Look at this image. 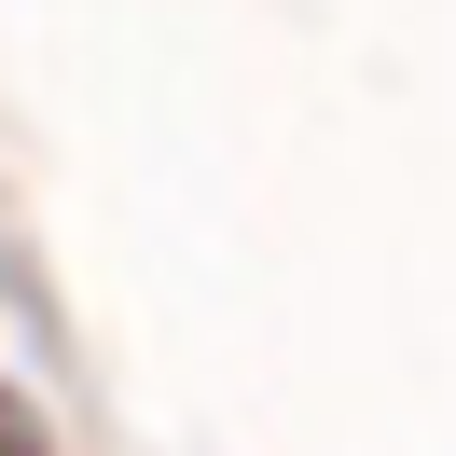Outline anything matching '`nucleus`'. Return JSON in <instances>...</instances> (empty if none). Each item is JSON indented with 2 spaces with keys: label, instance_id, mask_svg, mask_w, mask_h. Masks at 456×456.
I'll return each instance as SVG.
<instances>
[{
  "label": "nucleus",
  "instance_id": "obj_1",
  "mask_svg": "<svg viewBox=\"0 0 456 456\" xmlns=\"http://www.w3.org/2000/svg\"><path fill=\"white\" fill-rule=\"evenodd\" d=\"M0 456H42V428H28V401L0 387Z\"/></svg>",
  "mask_w": 456,
  "mask_h": 456
}]
</instances>
